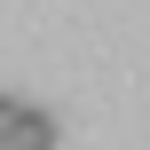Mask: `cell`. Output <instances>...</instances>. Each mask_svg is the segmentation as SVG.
<instances>
[{
  "label": "cell",
  "mask_w": 150,
  "mask_h": 150,
  "mask_svg": "<svg viewBox=\"0 0 150 150\" xmlns=\"http://www.w3.org/2000/svg\"><path fill=\"white\" fill-rule=\"evenodd\" d=\"M55 142V119L24 111V103H0V150H47Z\"/></svg>",
  "instance_id": "1"
}]
</instances>
